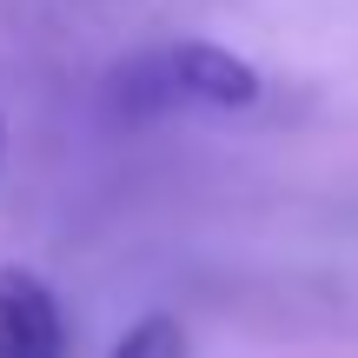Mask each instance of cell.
Returning <instances> with one entry per match:
<instances>
[{
	"label": "cell",
	"instance_id": "obj_2",
	"mask_svg": "<svg viewBox=\"0 0 358 358\" xmlns=\"http://www.w3.org/2000/svg\"><path fill=\"white\" fill-rule=\"evenodd\" d=\"M0 358H66L60 299L27 266H0Z\"/></svg>",
	"mask_w": 358,
	"mask_h": 358
},
{
	"label": "cell",
	"instance_id": "obj_1",
	"mask_svg": "<svg viewBox=\"0 0 358 358\" xmlns=\"http://www.w3.org/2000/svg\"><path fill=\"white\" fill-rule=\"evenodd\" d=\"M266 93L245 53L219 47V40H173V47H146L113 66L106 100L127 120H166V113H239Z\"/></svg>",
	"mask_w": 358,
	"mask_h": 358
},
{
	"label": "cell",
	"instance_id": "obj_3",
	"mask_svg": "<svg viewBox=\"0 0 358 358\" xmlns=\"http://www.w3.org/2000/svg\"><path fill=\"white\" fill-rule=\"evenodd\" d=\"M113 358H186V332H179L166 312H153V319H140V325L113 345Z\"/></svg>",
	"mask_w": 358,
	"mask_h": 358
}]
</instances>
